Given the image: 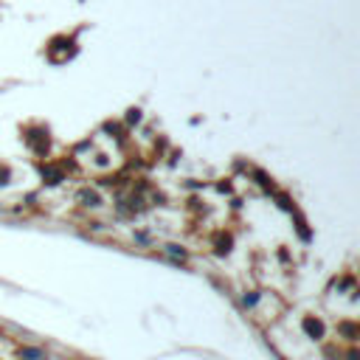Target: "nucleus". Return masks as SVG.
<instances>
[{
  "label": "nucleus",
  "instance_id": "nucleus-1",
  "mask_svg": "<svg viewBox=\"0 0 360 360\" xmlns=\"http://www.w3.org/2000/svg\"><path fill=\"white\" fill-rule=\"evenodd\" d=\"M301 326H304V332H307V335H310L312 340H321V338H324V332H326V329H324V324H321L318 318H312V315L304 318Z\"/></svg>",
  "mask_w": 360,
  "mask_h": 360
},
{
  "label": "nucleus",
  "instance_id": "nucleus-2",
  "mask_svg": "<svg viewBox=\"0 0 360 360\" xmlns=\"http://www.w3.org/2000/svg\"><path fill=\"white\" fill-rule=\"evenodd\" d=\"M20 360H45V352L40 349V346H23Z\"/></svg>",
  "mask_w": 360,
  "mask_h": 360
},
{
  "label": "nucleus",
  "instance_id": "nucleus-3",
  "mask_svg": "<svg viewBox=\"0 0 360 360\" xmlns=\"http://www.w3.org/2000/svg\"><path fill=\"white\" fill-rule=\"evenodd\" d=\"M338 329L346 335V340H352V343L357 340V324H352V321H340Z\"/></svg>",
  "mask_w": 360,
  "mask_h": 360
},
{
  "label": "nucleus",
  "instance_id": "nucleus-4",
  "mask_svg": "<svg viewBox=\"0 0 360 360\" xmlns=\"http://www.w3.org/2000/svg\"><path fill=\"white\" fill-rule=\"evenodd\" d=\"M79 200H82V205H93V208H96V205H101V197L96 194V191H82V194H79Z\"/></svg>",
  "mask_w": 360,
  "mask_h": 360
},
{
  "label": "nucleus",
  "instance_id": "nucleus-5",
  "mask_svg": "<svg viewBox=\"0 0 360 360\" xmlns=\"http://www.w3.org/2000/svg\"><path fill=\"white\" fill-rule=\"evenodd\" d=\"M296 228H298V233H301V239H304V242H310V239H312L310 228H307V219H304L301 214H296Z\"/></svg>",
  "mask_w": 360,
  "mask_h": 360
},
{
  "label": "nucleus",
  "instance_id": "nucleus-6",
  "mask_svg": "<svg viewBox=\"0 0 360 360\" xmlns=\"http://www.w3.org/2000/svg\"><path fill=\"white\" fill-rule=\"evenodd\" d=\"M166 254L175 256V259H186V256H189V254L183 251V248H177V245H166Z\"/></svg>",
  "mask_w": 360,
  "mask_h": 360
},
{
  "label": "nucleus",
  "instance_id": "nucleus-7",
  "mask_svg": "<svg viewBox=\"0 0 360 360\" xmlns=\"http://www.w3.org/2000/svg\"><path fill=\"white\" fill-rule=\"evenodd\" d=\"M127 121H130V124H133V121H135V124H138V121H141V110H130Z\"/></svg>",
  "mask_w": 360,
  "mask_h": 360
},
{
  "label": "nucleus",
  "instance_id": "nucleus-8",
  "mask_svg": "<svg viewBox=\"0 0 360 360\" xmlns=\"http://www.w3.org/2000/svg\"><path fill=\"white\" fill-rule=\"evenodd\" d=\"M242 301H245V307H254V304L259 301V296H256V293H254V296H245V298H242Z\"/></svg>",
  "mask_w": 360,
  "mask_h": 360
},
{
  "label": "nucleus",
  "instance_id": "nucleus-9",
  "mask_svg": "<svg viewBox=\"0 0 360 360\" xmlns=\"http://www.w3.org/2000/svg\"><path fill=\"white\" fill-rule=\"evenodd\" d=\"M349 360H357V349H349Z\"/></svg>",
  "mask_w": 360,
  "mask_h": 360
}]
</instances>
